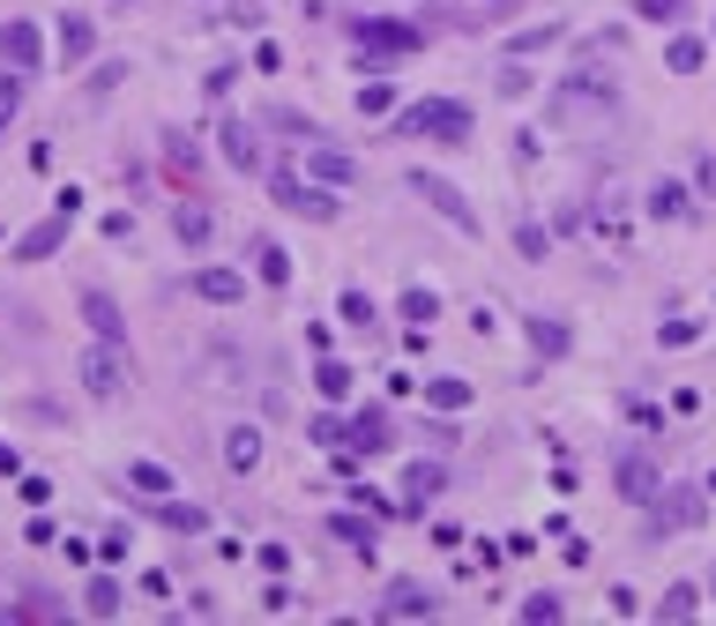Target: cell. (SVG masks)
Wrapping results in <instances>:
<instances>
[{
    "mask_svg": "<svg viewBox=\"0 0 716 626\" xmlns=\"http://www.w3.org/2000/svg\"><path fill=\"white\" fill-rule=\"evenodd\" d=\"M0 68H16V76H38L46 68V30L38 23H0Z\"/></svg>",
    "mask_w": 716,
    "mask_h": 626,
    "instance_id": "obj_6",
    "label": "cell"
},
{
    "mask_svg": "<svg viewBox=\"0 0 716 626\" xmlns=\"http://www.w3.org/2000/svg\"><path fill=\"white\" fill-rule=\"evenodd\" d=\"M389 105H395V90H389V82H366V90H359V112H366V120H381Z\"/></svg>",
    "mask_w": 716,
    "mask_h": 626,
    "instance_id": "obj_36",
    "label": "cell"
},
{
    "mask_svg": "<svg viewBox=\"0 0 716 626\" xmlns=\"http://www.w3.org/2000/svg\"><path fill=\"white\" fill-rule=\"evenodd\" d=\"M336 314H344L351 328H373V299H366V291H344V299H336Z\"/></svg>",
    "mask_w": 716,
    "mask_h": 626,
    "instance_id": "obj_35",
    "label": "cell"
},
{
    "mask_svg": "<svg viewBox=\"0 0 716 626\" xmlns=\"http://www.w3.org/2000/svg\"><path fill=\"white\" fill-rule=\"evenodd\" d=\"M702 60H709V46H702V38H671V46H665V68H671V76H694Z\"/></svg>",
    "mask_w": 716,
    "mask_h": 626,
    "instance_id": "obj_28",
    "label": "cell"
},
{
    "mask_svg": "<svg viewBox=\"0 0 716 626\" xmlns=\"http://www.w3.org/2000/svg\"><path fill=\"white\" fill-rule=\"evenodd\" d=\"M425 403H433V410H448V418H455V410H470V380H425Z\"/></svg>",
    "mask_w": 716,
    "mask_h": 626,
    "instance_id": "obj_26",
    "label": "cell"
},
{
    "mask_svg": "<svg viewBox=\"0 0 716 626\" xmlns=\"http://www.w3.org/2000/svg\"><path fill=\"white\" fill-rule=\"evenodd\" d=\"M82 612H90V619H120V582H112V575H90V589H82Z\"/></svg>",
    "mask_w": 716,
    "mask_h": 626,
    "instance_id": "obj_24",
    "label": "cell"
},
{
    "mask_svg": "<svg viewBox=\"0 0 716 626\" xmlns=\"http://www.w3.org/2000/svg\"><path fill=\"white\" fill-rule=\"evenodd\" d=\"M127 485H135V493H143V500H173V470H165V463H127Z\"/></svg>",
    "mask_w": 716,
    "mask_h": 626,
    "instance_id": "obj_21",
    "label": "cell"
},
{
    "mask_svg": "<svg viewBox=\"0 0 716 626\" xmlns=\"http://www.w3.org/2000/svg\"><path fill=\"white\" fill-rule=\"evenodd\" d=\"M16 470H23V455H16L8 440H0V477H16Z\"/></svg>",
    "mask_w": 716,
    "mask_h": 626,
    "instance_id": "obj_40",
    "label": "cell"
},
{
    "mask_svg": "<svg viewBox=\"0 0 716 626\" xmlns=\"http://www.w3.org/2000/svg\"><path fill=\"white\" fill-rule=\"evenodd\" d=\"M679 209H687L679 187H649V217H679Z\"/></svg>",
    "mask_w": 716,
    "mask_h": 626,
    "instance_id": "obj_38",
    "label": "cell"
},
{
    "mask_svg": "<svg viewBox=\"0 0 716 626\" xmlns=\"http://www.w3.org/2000/svg\"><path fill=\"white\" fill-rule=\"evenodd\" d=\"M217 142H224V157H232V165H239L247 179L269 172V157H262V135H254V120H239V112H232V120L217 127Z\"/></svg>",
    "mask_w": 716,
    "mask_h": 626,
    "instance_id": "obj_7",
    "label": "cell"
},
{
    "mask_svg": "<svg viewBox=\"0 0 716 626\" xmlns=\"http://www.w3.org/2000/svg\"><path fill=\"white\" fill-rule=\"evenodd\" d=\"M82 388H90V396L98 403H120V344H90V351H82Z\"/></svg>",
    "mask_w": 716,
    "mask_h": 626,
    "instance_id": "obj_8",
    "label": "cell"
},
{
    "mask_svg": "<svg viewBox=\"0 0 716 626\" xmlns=\"http://www.w3.org/2000/svg\"><path fill=\"white\" fill-rule=\"evenodd\" d=\"M306 179L328 187V195H344V187H359L366 172H359V157H351V150H336V142L322 135V142H306Z\"/></svg>",
    "mask_w": 716,
    "mask_h": 626,
    "instance_id": "obj_4",
    "label": "cell"
},
{
    "mask_svg": "<svg viewBox=\"0 0 716 626\" xmlns=\"http://www.w3.org/2000/svg\"><path fill=\"white\" fill-rule=\"evenodd\" d=\"M344 440H351L359 455H381V448H395V426H389V410H359V418L344 426Z\"/></svg>",
    "mask_w": 716,
    "mask_h": 626,
    "instance_id": "obj_14",
    "label": "cell"
},
{
    "mask_svg": "<svg viewBox=\"0 0 716 626\" xmlns=\"http://www.w3.org/2000/svg\"><path fill=\"white\" fill-rule=\"evenodd\" d=\"M187 291L209 299V306H239V299H247V276H239V269H195V276H187Z\"/></svg>",
    "mask_w": 716,
    "mask_h": 626,
    "instance_id": "obj_12",
    "label": "cell"
},
{
    "mask_svg": "<svg viewBox=\"0 0 716 626\" xmlns=\"http://www.w3.org/2000/svg\"><path fill=\"white\" fill-rule=\"evenodd\" d=\"M82 321H90V336H105V344H127V321L105 291H82Z\"/></svg>",
    "mask_w": 716,
    "mask_h": 626,
    "instance_id": "obj_16",
    "label": "cell"
},
{
    "mask_svg": "<svg viewBox=\"0 0 716 626\" xmlns=\"http://www.w3.org/2000/svg\"><path fill=\"white\" fill-rule=\"evenodd\" d=\"M120 8H127V0H120Z\"/></svg>",
    "mask_w": 716,
    "mask_h": 626,
    "instance_id": "obj_43",
    "label": "cell"
},
{
    "mask_svg": "<svg viewBox=\"0 0 716 626\" xmlns=\"http://www.w3.org/2000/svg\"><path fill=\"white\" fill-rule=\"evenodd\" d=\"M328 529H336V537H344L351 552H373V523H366V515H336Z\"/></svg>",
    "mask_w": 716,
    "mask_h": 626,
    "instance_id": "obj_33",
    "label": "cell"
},
{
    "mask_svg": "<svg viewBox=\"0 0 716 626\" xmlns=\"http://www.w3.org/2000/svg\"><path fill=\"white\" fill-rule=\"evenodd\" d=\"M433 314H441V291H425V284H411V291H403V321L419 328V321H433Z\"/></svg>",
    "mask_w": 716,
    "mask_h": 626,
    "instance_id": "obj_31",
    "label": "cell"
},
{
    "mask_svg": "<svg viewBox=\"0 0 716 626\" xmlns=\"http://www.w3.org/2000/svg\"><path fill=\"white\" fill-rule=\"evenodd\" d=\"M441 485H448L441 463H411V470H403V515H425V507L441 500Z\"/></svg>",
    "mask_w": 716,
    "mask_h": 626,
    "instance_id": "obj_13",
    "label": "cell"
},
{
    "mask_svg": "<svg viewBox=\"0 0 716 626\" xmlns=\"http://www.w3.org/2000/svg\"><path fill=\"white\" fill-rule=\"evenodd\" d=\"M381 619H433V589H419V582L403 575V582H389L381 589V604H373Z\"/></svg>",
    "mask_w": 716,
    "mask_h": 626,
    "instance_id": "obj_10",
    "label": "cell"
},
{
    "mask_svg": "<svg viewBox=\"0 0 716 626\" xmlns=\"http://www.w3.org/2000/svg\"><path fill=\"white\" fill-rule=\"evenodd\" d=\"M395 135H419V142H441V150H463V142H478V112H470L463 98H419L395 112Z\"/></svg>",
    "mask_w": 716,
    "mask_h": 626,
    "instance_id": "obj_1",
    "label": "cell"
},
{
    "mask_svg": "<svg viewBox=\"0 0 716 626\" xmlns=\"http://www.w3.org/2000/svg\"><path fill=\"white\" fill-rule=\"evenodd\" d=\"M60 239H68V209H52L46 225H30V231H23V239H16L8 254H16V261L30 269V261H52V254H60Z\"/></svg>",
    "mask_w": 716,
    "mask_h": 626,
    "instance_id": "obj_9",
    "label": "cell"
},
{
    "mask_svg": "<svg viewBox=\"0 0 716 626\" xmlns=\"http://www.w3.org/2000/svg\"><path fill=\"white\" fill-rule=\"evenodd\" d=\"M173 239L179 247H209V209L202 201H179L173 209Z\"/></svg>",
    "mask_w": 716,
    "mask_h": 626,
    "instance_id": "obj_22",
    "label": "cell"
},
{
    "mask_svg": "<svg viewBox=\"0 0 716 626\" xmlns=\"http://www.w3.org/2000/svg\"><path fill=\"white\" fill-rule=\"evenodd\" d=\"M224 463H232V477H247L254 463H262V433H254V426H232V433H224Z\"/></svg>",
    "mask_w": 716,
    "mask_h": 626,
    "instance_id": "obj_20",
    "label": "cell"
},
{
    "mask_svg": "<svg viewBox=\"0 0 716 626\" xmlns=\"http://www.w3.org/2000/svg\"><path fill=\"white\" fill-rule=\"evenodd\" d=\"M90 52H98V23L90 16H60V68L90 60Z\"/></svg>",
    "mask_w": 716,
    "mask_h": 626,
    "instance_id": "obj_15",
    "label": "cell"
},
{
    "mask_svg": "<svg viewBox=\"0 0 716 626\" xmlns=\"http://www.w3.org/2000/svg\"><path fill=\"white\" fill-rule=\"evenodd\" d=\"M262 179H269L276 209H292V217H314V225H328V217H336V195H328V187H298V172H262Z\"/></svg>",
    "mask_w": 716,
    "mask_h": 626,
    "instance_id": "obj_5",
    "label": "cell"
},
{
    "mask_svg": "<svg viewBox=\"0 0 716 626\" xmlns=\"http://www.w3.org/2000/svg\"><path fill=\"white\" fill-rule=\"evenodd\" d=\"M522 619H530V626H552V619H560V597H545V589H538V597H522Z\"/></svg>",
    "mask_w": 716,
    "mask_h": 626,
    "instance_id": "obj_37",
    "label": "cell"
},
{
    "mask_svg": "<svg viewBox=\"0 0 716 626\" xmlns=\"http://www.w3.org/2000/svg\"><path fill=\"white\" fill-rule=\"evenodd\" d=\"M411 195H419L433 217H448L455 231H478V209L463 201V187H455V179H441V172H411Z\"/></svg>",
    "mask_w": 716,
    "mask_h": 626,
    "instance_id": "obj_3",
    "label": "cell"
},
{
    "mask_svg": "<svg viewBox=\"0 0 716 626\" xmlns=\"http://www.w3.org/2000/svg\"><path fill=\"white\" fill-rule=\"evenodd\" d=\"M16 112H23V76L8 68V76H0V135L16 127Z\"/></svg>",
    "mask_w": 716,
    "mask_h": 626,
    "instance_id": "obj_32",
    "label": "cell"
},
{
    "mask_svg": "<svg viewBox=\"0 0 716 626\" xmlns=\"http://www.w3.org/2000/svg\"><path fill=\"white\" fill-rule=\"evenodd\" d=\"M314 388H322L328 403H344L351 396V366H344V358H322V366H314Z\"/></svg>",
    "mask_w": 716,
    "mask_h": 626,
    "instance_id": "obj_29",
    "label": "cell"
},
{
    "mask_svg": "<svg viewBox=\"0 0 716 626\" xmlns=\"http://www.w3.org/2000/svg\"><path fill=\"white\" fill-rule=\"evenodd\" d=\"M694 612H702V589H694V582H671L665 597H657V619H694Z\"/></svg>",
    "mask_w": 716,
    "mask_h": 626,
    "instance_id": "obj_27",
    "label": "cell"
},
{
    "mask_svg": "<svg viewBox=\"0 0 716 626\" xmlns=\"http://www.w3.org/2000/svg\"><path fill=\"white\" fill-rule=\"evenodd\" d=\"M694 187H702V195H716V157H694Z\"/></svg>",
    "mask_w": 716,
    "mask_h": 626,
    "instance_id": "obj_39",
    "label": "cell"
},
{
    "mask_svg": "<svg viewBox=\"0 0 716 626\" xmlns=\"http://www.w3.org/2000/svg\"><path fill=\"white\" fill-rule=\"evenodd\" d=\"M254 276H262L269 291H284V284H292V254L276 247V239H262V247H254Z\"/></svg>",
    "mask_w": 716,
    "mask_h": 626,
    "instance_id": "obj_23",
    "label": "cell"
},
{
    "mask_svg": "<svg viewBox=\"0 0 716 626\" xmlns=\"http://www.w3.org/2000/svg\"><path fill=\"white\" fill-rule=\"evenodd\" d=\"M568 321H552V314H530V351L538 358H568Z\"/></svg>",
    "mask_w": 716,
    "mask_h": 626,
    "instance_id": "obj_19",
    "label": "cell"
},
{
    "mask_svg": "<svg viewBox=\"0 0 716 626\" xmlns=\"http://www.w3.org/2000/svg\"><path fill=\"white\" fill-rule=\"evenodd\" d=\"M165 165H173V187H187V195L202 187V157H195L187 135H165Z\"/></svg>",
    "mask_w": 716,
    "mask_h": 626,
    "instance_id": "obj_18",
    "label": "cell"
},
{
    "mask_svg": "<svg viewBox=\"0 0 716 626\" xmlns=\"http://www.w3.org/2000/svg\"><path fill=\"white\" fill-rule=\"evenodd\" d=\"M351 46H359V68H366V76H389V68H403V60L425 46V30L395 23V16H351Z\"/></svg>",
    "mask_w": 716,
    "mask_h": 626,
    "instance_id": "obj_2",
    "label": "cell"
},
{
    "mask_svg": "<svg viewBox=\"0 0 716 626\" xmlns=\"http://www.w3.org/2000/svg\"><path fill=\"white\" fill-rule=\"evenodd\" d=\"M702 523V500L694 493H665V507L649 515V537H665V529H694Z\"/></svg>",
    "mask_w": 716,
    "mask_h": 626,
    "instance_id": "obj_17",
    "label": "cell"
},
{
    "mask_svg": "<svg viewBox=\"0 0 716 626\" xmlns=\"http://www.w3.org/2000/svg\"><path fill=\"white\" fill-rule=\"evenodd\" d=\"M157 515H165V529H179V537H202V529H209V515H202L195 500H157Z\"/></svg>",
    "mask_w": 716,
    "mask_h": 626,
    "instance_id": "obj_25",
    "label": "cell"
},
{
    "mask_svg": "<svg viewBox=\"0 0 716 626\" xmlns=\"http://www.w3.org/2000/svg\"><path fill=\"white\" fill-rule=\"evenodd\" d=\"M516 254H522V261H545V254H552L545 225H530V217H522V225H516Z\"/></svg>",
    "mask_w": 716,
    "mask_h": 626,
    "instance_id": "obj_34",
    "label": "cell"
},
{
    "mask_svg": "<svg viewBox=\"0 0 716 626\" xmlns=\"http://www.w3.org/2000/svg\"><path fill=\"white\" fill-rule=\"evenodd\" d=\"M635 16H643V23H687V16H694V0H635Z\"/></svg>",
    "mask_w": 716,
    "mask_h": 626,
    "instance_id": "obj_30",
    "label": "cell"
},
{
    "mask_svg": "<svg viewBox=\"0 0 716 626\" xmlns=\"http://www.w3.org/2000/svg\"><path fill=\"white\" fill-rule=\"evenodd\" d=\"M619 500H635V507H649L657 500V485H665V477H657V463H649V455H619Z\"/></svg>",
    "mask_w": 716,
    "mask_h": 626,
    "instance_id": "obj_11",
    "label": "cell"
},
{
    "mask_svg": "<svg viewBox=\"0 0 716 626\" xmlns=\"http://www.w3.org/2000/svg\"><path fill=\"white\" fill-rule=\"evenodd\" d=\"M709 597H716V567H709Z\"/></svg>",
    "mask_w": 716,
    "mask_h": 626,
    "instance_id": "obj_41",
    "label": "cell"
},
{
    "mask_svg": "<svg viewBox=\"0 0 716 626\" xmlns=\"http://www.w3.org/2000/svg\"><path fill=\"white\" fill-rule=\"evenodd\" d=\"M493 8H516V0H493Z\"/></svg>",
    "mask_w": 716,
    "mask_h": 626,
    "instance_id": "obj_42",
    "label": "cell"
}]
</instances>
